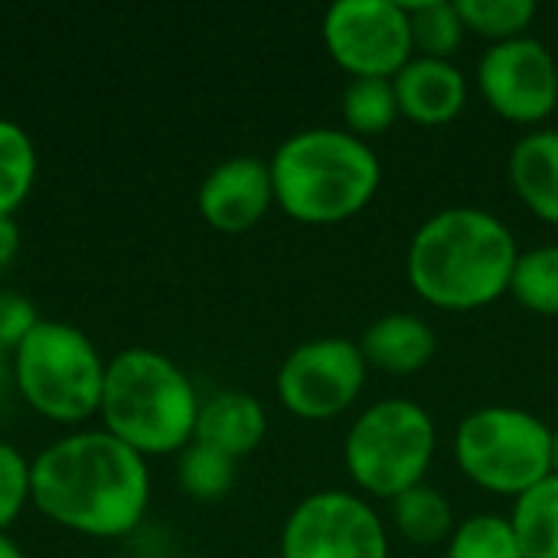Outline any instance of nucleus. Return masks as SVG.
Segmentation results:
<instances>
[{
    "instance_id": "obj_1",
    "label": "nucleus",
    "mask_w": 558,
    "mask_h": 558,
    "mask_svg": "<svg viewBox=\"0 0 558 558\" xmlns=\"http://www.w3.org/2000/svg\"><path fill=\"white\" fill-rule=\"evenodd\" d=\"M29 494L39 513L92 539L128 536L147 513V458L111 432H75L29 464Z\"/></svg>"
},
{
    "instance_id": "obj_2",
    "label": "nucleus",
    "mask_w": 558,
    "mask_h": 558,
    "mask_svg": "<svg viewBox=\"0 0 558 558\" xmlns=\"http://www.w3.org/2000/svg\"><path fill=\"white\" fill-rule=\"evenodd\" d=\"M517 258L520 248L504 219L477 206H448L415 229L405 275L425 304L468 314L510 294Z\"/></svg>"
},
{
    "instance_id": "obj_3",
    "label": "nucleus",
    "mask_w": 558,
    "mask_h": 558,
    "mask_svg": "<svg viewBox=\"0 0 558 558\" xmlns=\"http://www.w3.org/2000/svg\"><path fill=\"white\" fill-rule=\"evenodd\" d=\"M275 206L304 226H337L360 216L383 183L376 150L343 128H304L268 160Z\"/></svg>"
},
{
    "instance_id": "obj_4",
    "label": "nucleus",
    "mask_w": 558,
    "mask_h": 558,
    "mask_svg": "<svg viewBox=\"0 0 558 558\" xmlns=\"http://www.w3.org/2000/svg\"><path fill=\"white\" fill-rule=\"evenodd\" d=\"M105 432L144 458L177 454L196 435L199 396L190 376L147 347L121 350L108 360L101 389Z\"/></svg>"
},
{
    "instance_id": "obj_5",
    "label": "nucleus",
    "mask_w": 558,
    "mask_h": 558,
    "mask_svg": "<svg viewBox=\"0 0 558 558\" xmlns=\"http://www.w3.org/2000/svg\"><path fill=\"white\" fill-rule=\"evenodd\" d=\"M438 451L435 418L409 399H383L369 405L347 432L343 464L360 494L396 500L425 484Z\"/></svg>"
},
{
    "instance_id": "obj_6",
    "label": "nucleus",
    "mask_w": 558,
    "mask_h": 558,
    "mask_svg": "<svg viewBox=\"0 0 558 558\" xmlns=\"http://www.w3.org/2000/svg\"><path fill=\"white\" fill-rule=\"evenodd\" d=\"M105 369L98 347L65 320H39L13 350L23 399L43 418L75 425L101 409Z\"/></svg>"
},
{
    "instance_id": "obj_7",
    "label": "nucleus",
    "mask_w": 558,
    "mask_h": 558,
    "mask_svg": "<svg viewBox=\"0 0 558 558\" xmlns=\"http://www.w3.org/2000/svg\"><path fill=\"white\" fill-rule=\"evenodd\" d=\"M454 458L471 484L517 500L553 474V428L526 409L487 405L458 425Z\"/></svg>"
},
{
    "instance_id": "obj_8",
    "label": "nucleus",
    "mask_w": 558,
    "mask_h": 558,
    "mask_svg": "<svg viewBox=\"0 0 558 558\" xmlns=\"http://www.w3.org/2000/svg\"><path fill=\"white\" fill-rule=\"evenodd\" d=\"M281 558H389V533L366 497L317 490L284 520Z\"/></svg>"
},
{
    "instance_id": "obj_9",
    "label": "nucleus",
    "mask_w": 558,
    "mask_h": 558,
    "mask_svg": "<svg viewBox=\"0 0 558 558\" xmlns=\"http://www.w3.org/2000/svg\"><path fill=\"white\" fill-rule=\"evenodd\" d=\"M320 36L350 78H396L415 56L405 3L396 0H340L324 13Z\"/></svg>"
},
{
    "instance_id": "obj_10",
    "label": "nucleus",
    "mask_w": 558,
    "mask_h": 558,
    "mask_svg": "<svg viewBox=\"0 0 558 558\" xmlns=\"http://www.w3.org/2000/svg\"><path fill=\"white\" fill-rule=\"evenodd\" d=\"M366 360L343 337H317L294 347L275 379L281 405L304 422H330L343 415L366 386Z\"/></svg>"
},
{
    "instance_id": "obj_11",
    "label": "nucleus",
    "mask_w": 558,
    "mask_h": 558,
    "mask_svg": "<svg viewBox=\"0 0 558 558\" xmlns=\"http://www.w3.org/2000/svg\"><path fill=\"white\" fill-rule=\"evenodd\" d=\"M477 85L494 114L510 124L536 128L558 105V62L533 36L487 46L477 62Z\"/></svg>"
},
{
    "instance_id": "obj_12",
    "label": "nucleus",
    "mask_w": 558,
    "mask_h": 558,
    "mask_svg": "<svg viewBox=\"0 0 558 558\" xmlns=\"http://www.w3.org/2000/svg\"><path fill=\"white\" fill-rule=\"evenodd\" d=\"M199 216L226 235L248 232L275 206V186L268 160L258 157H229L216 163L196 193Z\"/></svg>"
},
{
    "instance_id": "obj_13",
    "label": "nucleus",
    "mask_w": 558,
    "mask_h": 558,
    "mask_svg": "<svg viewBox=\"0 0 558 558\" xmlns=\"http://www.w3.org/2000/svg\"><path fill=\"white\" fill-rule=\"evenodd\" d=\"M399 114L418 128L451 124L468 108V78L451 59L412 56V62L392 78Z\"/></svg>"
},
{
    "instance_id": "obj_14",
    "label": "nucleus",
    "mask_w": 558,
    "mask_h": 558,
    "mask_svg": "<svg viewBox=\"0 0 558 558\" xmlns=\"http://www.w3.org/2000/svg\"><path fill=\"white\" fill-rule=\"evenodd\" d=\"M356 347L369 369L389 376H412L432 363L438 337L435 327L418 314H383L363 330Z\"/></svg>"
},
{
    "instance_id": "obj_15",
    "label": "nucleus",
    "mask_w": 558,
    "mask_h": 558,
    "mask_svg": "<svg viewBox=\"0 0 558 558\" xmlns=\"http://www.w3.org/2000/svg\"><path fill=\"white\" fill-rule=\"evenodd\" d=\"M268 435V415L265 405L242 389H222L199 402L196 415V435L193 441L216 448L229 454L232 461L252 454Z\"/></svg>"
},
{
    "instance_id": "obj_16",
    "label": "nucleus",
    "mask_w": 558,
    "mask_h": 558,
    "mask_svg": "<svg viewBox=\"0 0 558 558\" xmlns=\"http://www.w3.org/2000/svg\"><path fill=\"white\" fill-rule=\"evenodd\" d=\"M510 183L520 203L543 222L558 226V131L523 134L507 160Z\"/></svg>"
},
{
    "instance_id": "obj_17",
    "label": "nucleus",
    "mask_w": 558,
    "mask_h": 558,
    "mask_svg": "<svg viewBox=\"0 0 558 558\" xmlns=\"http://www.w3.org/2000/svg\"><path fill=\"white\" fill-rule=\"evenodd\" d=\"M389 517L396 533L418 549L441 546L454 533V507L438 487L428 484H418L399 494L396 500H389Z\"/></svg>"
},
{
    "instance_id": "obj_18",
    "label": "nucleus",
    "mask_w": 558,
    "mask_h": 558,
    "mask_svg": "<svg viewBox=\"0 0 558 558\" xmlns=\"http://www.w3.org/2000/svg\"><path fill=\"white\" fill-rule=\"evenodd\" d=\"M523 558H558V477L549 474L513 500L507 517Z\"/></svg>"
},
{
    "instance_id": "obj_19",
    "label": "nucleus",
    "mask_w": 558,
    "mask_h": 558,
    "mask_svg": "<svg viewBox=\"0 0 558 558\" xmlns=\"http://www.w3.org/2000/svg\"><path fill=\"white\" fill-rule=\"evenodd\" d=\"M340 114L343 131H350L353 137L366 144L369 137H383L402 118L392 78H350L340 98Z\"/></svg>"
},
{
    "instance_id": "obj_20",
    "label": "nucleus",
    "mask_w": 558,
    "mask_h": 558,
    "mask_svg": "<svg viewBox=\"0 0 558 558\" xmlns=\"http://www.w3.org/2000/svg\"><path fill=\"white\" fill-rule=\"evenodd\" d=\"M412 52L425 59H451L464 43V23L451 0H418L405 3Z\"/></svg>"
},
{
    "instance_id": "obj_21",
    "label": "nucleus",
    "mask_w": 558,
    "mask_h": 558,
    "mask_svg": "<svg viewBox=\"0 0 558 558\" xmlns=\"http://www.w3.org/2000/svg\"><path fill=\"white\" fill-rule=\"evenodd\" d=\"M510 294L523 311L536 317H558V245L520 252Z\"/></svg>"
},
{
    "instance_id": "obj_22",
    "label": "nucleus",
    "mask_w": 558,
    "mask_h": 558,
    "mask_svg": "<svg viewBox=\"0 0 558 558\" xmlns=\"http://www.w3.org/2000/svg\"><path fill=\"white\" fill-rule=\"evenodd\" d=\"M36 180V147L29 134L0 118V216H13Z\"/></svg>"
},
{
    "instance_id": "obj_23",
    "label": "nucleus",
    "mask_w": 558,
    "mask_h": 558,
    "mask_svg": "<svg viewBox=\"0 0 558 558\" xmlns=\"http://www.w3.org/2000/svg\"><path fill=\"white\" fill-rule=\"evenodd\" d=\"M454 7L464 29L490 39V46L526 36L530 23L536 20L533 0H454Z\"/></svg>"
},
{
    "instance_id": "obj_24",
    "label": "nucleus",
    "mask_w": 558,
    "mask_h": 558,
    "mask_svg": "<svg viewBox=\"0 0 558 558\" xmlns=\"http://www.w3.org/2000/svg\"><path fill=\"white\" fill-rule=\"evenodd\" d=\"M445 558H523V553L507 517L477 513L454 526Z\"/></svg>"
},
{
    "instance_id": "obj_25",
    "label": "nucleus",
    "mask_w": 558,
    "mask_h": 558,
    "mask_svg": "<svg viewBox=\"0 0 558 558\" xmlns=\"http://www.w3.org/2000/svg\"><path fill=\"white\" fill-rule=\"evenodd\" d=\"M180 484L196 500H219L235 484V461L216 448L190 441L180 451Z\"/></svg>"
},
{
    "instance_id": "obj_26",
    "label": "nucleus",
    "mask_w": 558,
    "mask_h": 558,
    "mask_svg": "<svg viewBox=\"0 0 558 558\" xmlns=\"http://www.w3.org/2000/svg\"><path fill=\"white\" fill-rule=\"evenodd\" d=\"M29 464L33 461H26L23 451L0 441V533H7L16 523V517L23 513V507L33 500Z\"/></svg>"
},
{
    "instance_id": "obj_27",
    "label": "nucleus",
    "mask_w": 558,
    "mask_h": 558,
    "mask_svg": "<svg viewBox=\"0 0 558 558\" xmlns=\"http://www.w3.org/2000/svg\"><path fill=\"white\" fill-rule=\"evenodd\" d=\"M36 324H39L36 307L26 298L0 294V337L7 343V350H16Z\"/></svg>"
},
{
    "instance_id": "obj_28",
    "label": "nucleus",
    "mask_w": 558,
    "mask_h": 558,
    "mask_svg": "<svg viewBox=\"0 0 558 558\" xmlns=\"http://www.w3.org/2000/svg\"><path fill=\"white\" fill-rule=\"evenodd\" d=\"M20 252V226L13 216H0V268Z\"/></svg>"
},
{
    "instance_id": "obj_29",
    "label": "nucleus",
    "mask_w": 558,
    "mask_h": 558,
    "mask_svg": "<svg viewBox=\"0 0 558 558\" xmlns=\"http://www.w3.org/2000/svg\"><path fill=\"white\" fill-rule=\"evenodd\" d=\"M0 558H23V553L16 549V543L7 533H0Z\"/></svg>"
},
{
    "instance_id": "obj_30",
    "label": "nucleus",
    "mask_w": 558,
    "mask_h": 558,
    "mask_svg": "<svg viewBox=\"0 0 558 558\" xmlns=\"http://www.w3.org/2000/svg\"><path fill=\"white\" fill-rule=\"evenodd\" d=\"M553 474L558 477V428H553Z\"/></svg>"
},
{
    "instance_id": "obj_31",
    "label": "nucleus",
    "mask_w": 558,
    "mask_h": 558,
    "mask_svg": "<svg viewBox=\"0 0 558 558\" xmlns=\"http://www.w3.org/2000/svg\"><path fill=\"white\" fill-rule=\"evenodd\" d=\"M3 356H7V343H3V337H0V369H3Z\"/></svg>"
}]
</instances>
